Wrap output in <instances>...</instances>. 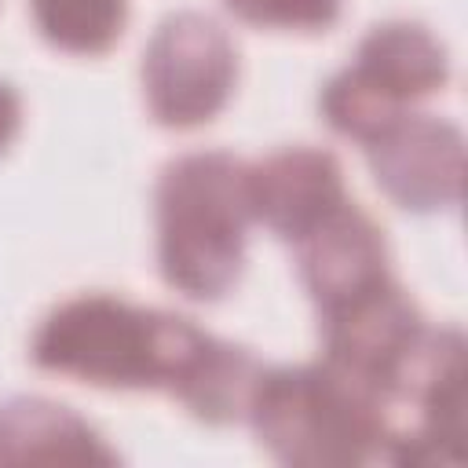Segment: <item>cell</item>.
<instances>
[{
	"instance_id": "6da1fadb",
	"label": "cell",
	"mask_w": 468,
	"mask_h": 468,
	"mask_svg": "<svg viewBox=\"0 0 468 468\" xmlns=\"http://www.w3.org/2000/svg\"><path fill=\"white\" fill-rule=\"evenodd\" d=\"M29 358L58 377L117 391H168L208 424L245 420L260 362L190 318L139 307L110 292H84L33 333Z\"/></svg>"
},
{
	"instance_id": "7a4b0ae2",
	"label": "cell",
	"mask_w": 468,
	"mask_h": 468,
	"mask_svg": "<svg viewBox=\"0 0 468 468\" xmlns=\"http://www.w3.org/2000/svg\"><path fill=\"white\" fill-rule=\"evenodd\" d=\"M157 267L190 300H219L241 274L252 223L249 165L223 150H194L157 179Z\"/></svg>"
},
{
	"instance_id": "3957f363",
	"label": "cell",
	"mask_w": 468,
	"mask_h": 468,
	"mask_svg": "<svg viewBox=\"0 0 468 468\" xmlns=\"http://www.w3.org/2000/svg\"><path fill=\"white\" fill-rule=\"evenodd\" d=\"M245 420L296 468H351L384 457V406L329 362L260 369Z\"/></svg>"
},
{
	"instance_id": "277c9868",
	"label": "cell",
	"mask_w": 468,
	"mask_h": 468,
	"mask_svg": "<svg viewBox=\"0 0 468 468\" xmlns=\"http://www.w3.org/2000/svg\"><path fill=\"white\" fill-rule=\"evenodd\" d=\"M450 80L446 48L417 22L373 26L340 73L322 88V117L333 132L358 139L362 146L380 135L410 106Z\"/></svg>"
},
{
	"instance_id": "5b68a950",
	"label": "cell",
	"mask_w": 468,
	"mask_h": 468,
	"mask_svg": "<svg viewBox=\"0 0 468 468\" xmlns=\"http://www.w3.org/2000/svg\"><path fill=\"white\" fill-rule=\"evenodd\" d=\"M238 80V51L227 29L201 11L168 15L143 51V95L157 124L197 128L212 121Z\"/></svg>"
},
{
	"instance_id": "8992f818",
	"label": "cell",
	"mask_w": 468,
	"mask_h": 468,
	"mask_svg": "<svg viewBox=\"0 0 468 468\" xmlns=\"http://www.w3.org/2000/svg\"><path fill=\"white\" fill-rule=\"evenodd\" d=\"M384 457L395 464H461L464 457V340L428 329L384 406Z\"/></svg>"
},
{
	"instance_id": "52a82bcc",
	"label": "cell",
	"mask_w": 468,
	"mask_h": 468,
	"mask_svg": "<svg viewBox=\"0 0 468 468\" xmlns=\"http://www.w3.org/2000/svg\"><path fill=\"white\" fill-rule=\"evenodd\" d=\"M325 355L333 369L362 384L380 406H388L417 347L428 336V322L395 278L351 296L347 303L322 314ZM388 428V424H384Z\"/></svg>"
},
{
	"instance_id": "ba28073f",
	"label": "cell",
	"mask_w": 468,
	"mask_h": 468,
	"mask_svg": "<svg viewBox=\"0 0 468 468\" xmlns=\"http://www.w3.org/2000/svg\"><path fill=\"white\" fill-rule=\"evenodd\" d=\"M377 186L406 212H439L461 201L464 135L431 113H402L366 143Z\"/></svg>"
},
{
	"instance_id": "9c48e42d",
	"label": "cell",
	"mask_w": 468,
	"mask_h": 468,
	"mask_svg": "<svg viewBox=\"0 0 468 468\" xmlns=\"http://www.w3.org/2000/svg\"><path fill=\"white\" fill-rule=\"evenodd\" d=\"M296 263L322 314L391 278L384 230L355 201L336 205L296 241Z\"/></svg>"
},
{
	"instance_id": "30bf717a",
	"label": "cell",
	"mask_w": 468,
	"mask_h": 468,
	"mask_svg": "<svg viewBox=\"0 0 468 468\" xmlns=\"http://www.w3.org/2000/svg\"><path fill=\"white\" fill-rule=\"evenodd\" d=\"M344 201V172L329 150L285 146L249 165L252 219L285 241H300Z\"/></svg>"
},
{
	"instance_id": "8fae6325",
	"label": "cell",
	"mask_w": 468,
	"mask_h": 468,
	"mask_svg": "<svg viewBox=\"0 0 468 468\" xmlns=\"http://www.w3.org/2000/svg\"><path fill=\"white\" fill-rule=\"evenodd\" d=\"M117 450L69 406L7 399L0 406V464H113Z\"/></svg>"
},
{
	"instance_id": "7c38bea8",
	"label": "cell",
	"mask_w": 468,
	"mask_h": 468,
	"mask_svg": "<svg viewBox=\"0 0 468 468\" xmlns=\"http://www.w3.org/2000/svg\"><path fill=\"white\" fill-rule=\"evenodd\" d=\"M33 22L48 44L69 55H102L128 22V0H29Z\"/></svg>"
},
{
	"instance_id": "4fadbf2b",
	"label": "cell",
	"mask_w": 468,
	"mask_h": 468,
	"mask_svg": "<svg viewBox=\"0 0 468 468\" xmlns=\"http://www.w3.org/2000/svg\"><path fill=\"white\" fill-rule=\"evenodd\" d=\"M223 7L260 29L322 33L340 18V0H223Z\"/></svg>"
},
{
	"instance_id": "5bb4252c",
	"label": "cell",
	"mask_w": 468,
	"mask_h": 468,
	"mask_svg": "<svg viewBox=\"0 0 468 468\" xmlns=\"http://www.w3.org/2000/svg\"><path fill=\"white\" fill-rule=\"evenodd\" d=\"M18 128H22V99L11 84L0 80V154L15 143Z\"/></svg>"
}]
</instances>
